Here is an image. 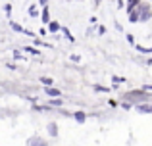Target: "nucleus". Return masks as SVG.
I'll list each match as a JSON object with an SVG mask.
<instances>
[{"label": "nucleus", "instance_id": "f257e3e1", "mask_svg": "<svg viewBox=\"0 0 152 146\" xmlns=\"http://www.w3.org/2000/svg\"><path fill=\"white\" fill-rule=\"evenodd\" d=\"M48 31L56 33V31H62V27H60V23H58V21H50V23H48Z\"/></svg>", "mask_w": 152, "mask_h": 146}, {"label": "nucleus", "instance_id": "f03ea898", "mask_svg": "<svg viewBox=\"0 0 152 146\" xmlns=\"http://www.w3.org/2000/svg\"><path fill=\"white\" fill-rule=\"evenodd\" d=\"M46 94H50V96H60V90L58 89H52V86H46Z\"/></svg>", "mask_w": 152, "mask_h": 146}, {"label": "nucleus", "instance_id": "7ed1b4c3", "mask_svg": "<svg viewBox=\"0 0 152 146\" xmlns=\"http://www.w3.org/2000/svg\"><path fill=\"white\" fill-rule=\"evenodd\" d=\"M137 110L139 112H142V113H152V106H137Z\"/></svg>", "mask_w": 152, "mask_h": 146}, {"label": "nucleus", "instance_id": "20e7f679", "mask_svg": "<svg viewBox=\"0 0 152 146\" xmlns=\"http://www.w3.org/2000/svg\"><path fill=\"white\" fill-rule=\"evenodd\" d=\"M73 117H75V119L79 121V123H83V121L87 119V115H85V113H83V112H75V115H73Z\"/></svg>", "mask_w": 152, "mask_h": 146}, {"label": "nucleus", "instance_id": "39448f33", "mask_svg": "<svg viewBox=\"0 0 152 146\" xmlns=\"http://www.w3.org/2000/svg\"><path fill=\"white\" fill-rule=\"evenodd\" d=\"M42 23H48V6L42 10Z\"/></svg>", "mask_w": 152, "mask_h": 146}, {"label": "nucleus", "instance_id": "423d86ee", "mask_svg": "<svg viewBox=\"0 0 152 146\" xmlns=\"http://www.w3.org/2000/svg\"><path fill=\"white\" fill-rule=\"evenodd\" d=\"M94 90H96V92H110V89H106V86H100V85H94Z\"/></svg>", "mask_w": 152, "mask_h": 146}, {"label": "nucleus", "instance_id": "0eeeda50", "mask_svg": "<svg viewBox=\"0 0 152 146\" xmlns=\"http://www.w3.org/2000/svg\"><path fill=\"white\" fill-rule=\"evenodd\" d=\"M139 50H141V52H145V54H152V46H148V48H146V46H137Z\"/></svg>", "mask_w": 152, "mask_h": 146}, {"label": "nucleus", "instance_id": "6e6552de", "mask_svg": "<svg viewBox=\"0 0 152 146\" xmlns=\"http://www.w3.org/2000/svg\"><path fill=\"white\" fill-rule=\"evenodd\" d=\"M41 83H42V85H46V86H50L52 85V79L50 77H41Z\"/></svg>", "mask_w": 152, "mask_h": 146}, {"label": "nucleus", "instance_id": "1a4fd4ad", "mask_svg": "<svg viewBox=\"0 0 152 146\" xmlns=\"http://www.w3.org/2000/svg\"><path fill=\"white\" fill-rule=\"evenodd\" d=\"M25 52H29V54H33V56H39V50H35L33 46H27L25 48Z\"/></svg>", "mask_w": 152, "mask_h": 146}, {"label": "nucleus", "instance_id": "9d476101", "mask_svg": "<svg viewBox=\"0 0 152 146\" xmlns=\"http://www.w3.org/2000/svg\"><path fill=\"white\" fill-rule=\"evenodd\" d=\"M62 33H64V35H66V37H67V38H69V41H71V42H73V37H71V33H69V31H67V27H62Z\"/></svg>", "mask_w": 152, "mask_h": 146}, {"label": "nucleus", "instance_id": "9b49d317", "mask_svg": "<svg viewBox=\"0 0 152 146\" xmlns=\"http://www.w3.org/2000/svg\"><path fill=\"white\" fill-rule=\"evenodd\" d=\"M48 129H50V135H52V137L58 135V133H56V125H54V123H50V127H48Z\"/></svg>", "mask_w": 152, "mask_h": 146}, {"label": "nucleus", "instance_id": "f8f14e48", "mask_svg": "<svg viewBox=\"0 0 152 146\" xmlns=\"http://www.w3.org/2000/svg\"><path fill=\"white\" fill-rule=\"evenodd\" d=\"M29 14H31V15H37V14H39V10H37L35 6H31V8H29Z\"/></svg>", "mask_w": 152, "mask_h": 146}, {"label": "nucleus", "instance_id": "ddd939ff", "mask_svg": "<svg viewBox=\"0 0 152 146\" xmlns=\"http://www.w3.org/2000/svg\"><path fill=\"white\" fill-rule=\"evenodd\" d=\"M114 83H125V79L123 77H114Z\"/></svg>", "mask_w": 152, "mask_h": 146}, {"label": "nucleus", "instance_id": "4468645a", "mask_svg": "<svg viewBox=\"0 0 152 146\" xmlns=\"http://www.w3.org/2000/svg\"><path fill=\"white\" fill-rule=\"evenodd\" d=\"M14 58H15V60H18V58H23V56H21V54H19V50H15V52H14Z\"/></svg>", "mask_w": 152, "mask_h": 146}, {"label": "nucleus", "instance_id": "2eb2a0df", "mask_svg": "<svg viewBox=\"0 0 152 146\" xmlns=\"http://www.w3.org/2000/svg\"><path fill=\"white\" fill-rule=\"evenodd\" d=\"M46 2H48V0H41V4H46Z\"/></svg>", "mask_w": 152, "mask_h": 146}, {"label": "nucleus", "instance_id": "dca6fc26", "mask_svg": "<svg viewBox=\"0 0 152 146\" xmlns=\"http://www.w3.org/2000/svg\"><path fill=\"white\" fill-rule=\"evenodd\" d=\"M148 64H152V58H150V60H148Z\"/></svg>", "mask_w": 152, "mask_h": 146}]
</instances>
